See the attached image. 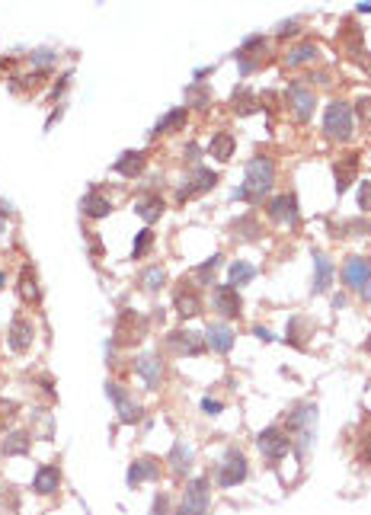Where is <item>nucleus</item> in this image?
Listing matches in <instances>:
<instances>
[{
    "instance_id": "obj_1",
    "label": "nucleus",
    "mask_w": 371,
    "mask_h": 515,
    "mask_svg": "<svg viewBox=\"0 0 371 515\" xmlns=\"http://www.w3.org/2000/svg\"><path fill=\"white\" fill-rule=\"evenodd\" d=\"M272 182H275V164L269 157H253L247 160V182L240 189H234V198L259 205L265 192L272 189Z\"/></svg>"
},
{
    "instance_id": "obj_2",
    "label": "nucleus",
    "mask_w": 371,
    "mask_h": 515,
    "mask_svg": "<svg viewBox=\"0 0 371 515\" xmlns=\"http://www.w3.org/2000/svg\"><path fill=\"white\" fill-rule=\"evenodd\" d=\"M314 426H317V407L314 403H295L285 419V432L291 435V448H298V455L311 451Z\"/></svg>"
},
{
    "instance_id": "obj_3",
    "label": "nucleus",
    "mask_w": 371,
    "mask_h": 515,
    "mask_svg": "<svg viewBox=\"0 0 371 515\" xmlns=\"http://www.w3.org/2000/svg\"><path fill=\"white\" fill-rule=\"evenodd\" d=\"M323 131L330 141H349L352 138V106L342 99H333L323 113Z\"/></svg>"
},
{
    "instance_id": "obj_4",
    "label": "nucleus",
    "mask_w": 371,
    "mask_h": 515,
    "mask_svg": "<svg viewBox=\"0 0 371 515\" xmlns=\"http://www.w3.org/2000/svg\"><path fill=\"white\" fill-rule=\"evenodd\" d=\"M342 282H346L362 301H371V259L368 256H349L346 263H342Z\"/></svg>"
},
{
    "instance_id": "obj_5",
    "label": "nucleus",
    "mask_w": 371,
    "mask_h": 515,
    "mask_svg": "<svg viewBox=\"0 0 371 515\" xmlns=\"http://www.w3.org/2000/svg\"><path fill=\"white\" fill-rule=\"evenodd\" d=\"M208 477H196L186 484V493H182V506L176 515H208Z\"/></svg>"
},
{
    "instance_id": "obj_6",
    "label": "nucleus",
    "mask_w": 371,
    "mask_h": 515,
    "mask_svg": "<svg viewBox=\"0 0 371 515\" xmlns=\"http://www.w3.org/2000/svg\"><path fill=\"white\" fill-rule=\"evenodd\" d=\"M247 458H243V451L240 448H228L224 451V458H221V464H218V484L221 486H237V484H243L247 480Z\"/></svg>"
},
{
    "instance_id": "obj_7",
    "label": "nucleus",
    "mask_w": 371,
    "mask_h": 515,
    "mask_svg": "<svg viewBox=\"0 0 371 515\" xmlns=\"http://www.w3.org/2000/svg\"><path fill=\"white\" fill-rule=\"evenodd\" d=\"M256 445L269 461H282L291 451V435L285 429H279V426H269V429H263L256 435Z\"/></svg>"
},
{
    "instance_id": "obj_8",
    "label": "nucleus",
    "mask_w": 371,
    "mask_h": 515,
    "mask_svg": "<svg viewBox=\"0 0 371 515\" xmlns=\"http://www.w3.org/2000/svg\"><path fill=\"white\" fill-rule=\"evenodd\" d=\"M144 333H147V320L141 314H135V311L119 314V324H115V342L119 346H135Z\"/></svg>"
},
{
    "instance_id": "obj_9",
    "label": "nucleus",
    "mask_w": 371,
    "mask_h": 515,
    "mask_svg": "<svg viewBox=\"0 0 371 515\" xmlns=\"http://www.w3.org/2000/svg\"><path fill=\"white\" fill-rule=\"evenodd\" d=\"M285 96H288V103H291V113L298 115V122H307L314 115V106H317L314 90H307L304 84H288Z\"/></svg>"
},
{
    "instance_id": "obj_10",
    "label": "nucleus",
    "mask_w": 371,
    "mask_h": 515,
    "mask_svg": "<svg viewBox=\"0 0 371 515\" xmlns=\"http://www.w3.org/2000/svg\"><path fill=\"white\" fill-rule=\"evenodd\" d=\"M214 182H218V173H214V170L198 167L196 173H192V180L180 189V196H176V198H180V202H189V198H196V196H202V192L214 189Z\"/></svg>"
},
{
    "instance_id": "obj_11",
    "label": "nucleus",
    "mask_w": 371,
    "mask_h": 515,
    "mask_svg": "<svg viewBox=\"0 0 371 515\" xmlns=\"http://www.w3.org/2000/svg\"><path fill=\"white\" fill-rule=\"evenodd\" d=\"M167 346L173 349V352H186V356H202L205 352V340L198 333H192V330H173V333L167 336Z\"/></svg>"
},
{
    "instance_id": "obj_12",
    "label": "nucleus",
    "mask_w": 371,
    "mask_h": 515,
    "mask_svg": "<svg viewBox=\"0 0 371 515\" xmlns=\"http://www.w3.org/2000/svg\"><path fill=\"white\" fill-rule=\"evenodd\" d=\"M214 311H221L224 317H240V311H243L240 291L234 285H218L214 288Z\"/></svg>"
},
{
    "instance_id": "obj_13",
    "label": "nucleus",
    "mask_w": 371,
    "mask_h": 515,
    "mask_svg": "<svg viewBox=\"0 0 371 515\" xmlns=\"http://www.w3.org/2000/svg\"><path fill=\"white\" fill-rule=\"evenodd\" d=\"M106 394L112 397V403H115V409H119V419H122V423H138V419H141V407H138V403L131 400V397L125 394L119 384H106Z\"/></svg>"
},
{
    "instance_id": "obj_14",
    "label": "nucleus",
    "mask_w": 371,
    "mask_h": 515,
    "mask_svg": "<svg viewBox=\"0 0 371 515\" xmlns=\"http://www.w3.org/2000/svg\"><path fill=\"white\" fill-rule=\"evenodd\" d=\"M330 285H333V263H330L326 253L314 250V285H311V291L314 295H323Z\"/></svg>"
},
{
    "instance_id": "obj_15",
    "label": "nucleus",
    "mask_w": 371,
    "mask_h": 515,
    "mask_svg": "<svg viewBox=\"0 0 371 515\" xmlns=\"http://www.w3.org/2000/svg\"><path fill=\"white\" fill-rule=\"evenodd\" d=\"M269 218L272 221H288V224H298V198L295 196H275L269 198Z\"/></svg>"
},
{
    "instance_id": "obj_16",
    "label": "nucleus",
    "mask_w": 371,
    "mask_h": 515,
    "mask_svg": "<svg viewBox=\"0 0 371 515\" xmlns=\"http://www.w3.org/2000/svg\"><path fill=\"white\" fill-rule=\"evenodd\" d=\"M160 470H163V464H160L157 458H138V461H131V467H129V484L138 486L141 480H157Z\"/></svg>"
},
{
    "instance_id": "obj_17",
    "label": "nucleus",
    "mask_w": 371,
    "mask_h": 515,
    "mask_svg": "<svg viewBox=\"0 0 371 515\" xmlns=\"http://www.w3.org/2000/svg\"><path fill=\"white\" fill-rule=\"evenodd\" d=\"M32 336H36V326H32V320L16 317L13 326H10V349H13V352H26V349L32 346Z\"/></svg>"
},
{
    "instance_id": "obj_18",
    "label": "nucleus",
    "mask_w": 371,
    "mask_h": 515,
    "mask_svg": "<svg viewBox=\"0 0 371 515\" xmlns=\"http://www.w3.org/2000/svg\"><path fill=\"white\" fill-rule=\"evenodd\" d=\"M205 346H212L214 352H231L234 346V330L228 324H208L205 330Z\"/></svg>"
},
{
    "instance_id": "obj_19",
    "label": "nucleus",
    "mask_w": 371,
    "mask_h": 515,
    "mask_svg": "<svg viewBox=\"0 0 371 515\" xmlns=\"http://www.w3.org/2000/svg\"><path fill=\"white\" fill-rule=\"evenodd\" d=\"M58 486H61V470L54 467V464H42V467L36 470L32 490L42 493V496H52V493H58Z\"/></svg>"
},
{
    "instance_id": "obj_20",
    "label": "nucleus",
    "mask_w": 371,
    "mask_h": 515,
    "mask_svg": "<svg viewBox=\"0 0 371 515\" xmlns=\"http://www.w3.org/2000/svg\"><path fill=\"white\" fill-rule=\"evenodd\" d=\"M138 378H144V384H147V391H157L160 378H163V365H160L157 356H141L135 365Z\"/></svg>"
},
{
    "instance_id": "obj_21",
    "label": "nucleus",
    "mask_w": 371,
    "mask_h": 515,
    "mask_svg": "<svg viewBox=\"0 0 371 515\" xmlns=\"http://www.w3.org/2000/svg\"><path fill=\"white\" fill-rule=\"evenodd\" d=\"M167 464H170V470H173V477H186L192 470V448L186 445V442H173Z\"/></svg>"
},
{
    "instance_id": "obj_22",
    "label": "nucleus",
    "mask_w": 371,
    "mask_h": 515,
    "mask_svg": "<svg viewBox=\"0 0 371 515\" xmlns=\"http://www.w3.org/2000/svg\"><path fill=\"white\" fill-rule=\"evenodd\" d=\"M20 298H23L26 304L42 301V288H38V275L32 266H23V269H20Z\"/></svg>"
},
{
    "instance_id": "obj_23",
    "label": "nucleus",
    "mask_w": 371,
    "mask_h": 515,
    "mask_svg": "<svg viewBox=\"0 0 371 515\" xmlns=\"http://www.w3.org/2000/svg\"><path fill=\"white\" fill-rule=\"evenodd\" d=\"M144 164H147V154L144 151H125L119 160H115V173H122V176H129V180H135L138 173L144 170Z\"/></svg>"
},
{
    "instance_id": "obj_24",
    "label": "nucleus",
    "mask_w": 371,
    "mask_h": 515,
    "mask_svg": "<svg viewBox=\"0 0 371 515\" xmlns=\"http://www.w3.org/2000/svg\"><path fill=\"white\" fill-rule=\"evenodd\" d=\"M80 212H84L87 218H109L112 202H109L106 196H99V192H87V196L80 198Z\"/></svg>"
},
{
    "instance_id": "obj_25",
    "label": "nucleus",
    "mask_w": 371,
    "mask_h": 515,
    "mask_svg": "<svg viewBox=\"0 0 371 515\" xmlns=\"http://www.w3.org/2000/svg\"><path fill=\"white\" fill-rule=\"evenodd\" d=\"M176 314H180V317H196V314H202V298L196 295V288H180V291H176Z\"/></svg>"
},
{
    "instance_id": "obj_26",
    "label": "nucleus",
    "mask_w": 371,
    "mask_h": 515,
    "mask_svg": "<svg viewBox=\"0 0 371 515\" xmlns=\"http://www.w3.org/2000/svg\"><path fill=\"white\" fill-rule=\"evenodd\" d=\"M32 448V432H7V439H3V455L7 458H16V455H29Z\"/></svg>"
},
{
    "instance_id": "obj_27",
    "label": "nucleus",
    "mask_w": 371,
    "mask_h": 515,
    "mask_svg": "<svg viewBox=\"0 0 371 515\" xmlns=\"http://www.w3.org/2000/svg\"><path fill=\"white\" fill-rule=\"evenodd\" d=\"M356 170H358V154H346L342 164H336V192H346L349 182L356 180Z\"/></svg>"
},
{
    "instance_id": "obj_28",
    "label": "nucleus",
    "mask_w": 371,
    "mask_h": 515,
    "mask_svg": "<svg viewBox=\"0 0 371 515\" xmlns=\"http://www.w3.org/2000/svg\"><path fill=\"white\" fill-rule=\"evenodd\" d=\"M163 208H167V205H163V198H160V196H144V198H138V202H135V215H141L147 224H154V221L163 215Z\"/></svg>"
},
{
    "instance_id": "obj_29",
    "label": "nucleus",
    "mask_w": 371,
    "mask_h": 515,
    "mask_svg": "<svg viewBox=\"0 0 371 515\" xmlns=\"http://www.w3.org/2000/svg\"><path fill=\"white\" fill-rule=\"evenodd\" d=\"M186 119H189V113H186V109H173V113H167L163 119L157 122V125H154L151 135L154 138H157V135H170V131L182 129V125H186Z\"/></svg>"
},
{
    "instance_id": "obj_30",
    "label": "nucleus",
    "mask_w": 371,
    "mask_h": 515,
    "mask_svg": "<svg viewBox=\"0 0 371 515\" xmlns=\"http://www.w3.org/2000/svg\"><path fill=\"white\" fill-rule=\"evenodd\" d=\"M208 154L214 160H231V154H234V135L231 131H218L212 138V144H208Z\"/></svg>"
},
{
    "instance_id": "obj_31",
    "label": "nucleus",
    "mask_w": 371,
    "mask_h": 515,
    "mask_svg": "<svg viewBox=\"0 0 371 515\" xmlns=\"http://www.w3.org/2000/svg\"><path fill=\"white\" fill-rule=\"evenodd\" d=\"M314 58H317V45H311V42H304V45L288 48L285 64H288V68H298V64H311Z\"/></svg>"
},
{
    "instance_id": "obj_32",
    "label": "nucleus",
    "mask_w": 371,
    "mask_h": 515,
    "mask_svg": "<svg viewBox=\"0 0 371 515\" xmlns=\"http://www.w3.org/2000/svg\"><path fill=\"white\" fill-rule=\"evenodd\" d=\"M231 231H234V237H240V240H256L263 231H259V221L253 218V215H243V218H237L234 224H231Z\"/></svg>"
},
{
    "instance_id": "obj_33",
    "label": "nucleus",
    "mask_w": 371,
    "mask_h": 515,
    "mask_svg": "<svg viewBox=\"0 0 371 515\" xmlns=\"http://www.w3.org/2000/svg\"><path fill=\"white\" fill-rule=\"evenodd\" d=\"M231 103H234V113H240V115H250V113H256V109H259V99L253 96L247 87H237L234 96H231Z\"/></svg>"
},
{
    "instance_id": "obj_34",
    "label": "nucleus",
    "mask_w": 371,
    "mask_h": 515,
    "mask_svg": "<svg viewBox=\"0 0 371 515\" xmlns=\"http://www.w3.org/2000/svg\"><path fill=\"white\" fill-rule=\"evenodd\" d=\"M163 282H167V273H163V266H151L147 273L141 275V285L147 288V291H160L163 288Z\"/></svg>"
},
{
    "instance_id": "obj_35",
    "label": "nucleus",
    "mask_w": 371,
    "mask_h": 515,
    "mask_svg": "<svg viewBox=\"0 0 371 515\" xmlns=\"http://www.w3.org/2000/svg\"><path fill=\"white\" fill-rule=\"evenodd\" d=\"M253 275H256V269H253L250 263H243V259H237V263L231 266V282H234V288L237 285H247Z\"/></svg>"
},
{
    "instance_id": "obj_36",
    "label": "nucleus",
    "mask_w": 371,
    "mask_h": 515,
    "mask_svg": "<svg viewBox=\"0 0 371 515\" xmlns=\"http://www.w3.org/2000/svg\"><path fill=\"white\" fill-rule=\"evenodd\" d=\"M221 259H224V256H221V253H214L212 259H205V263H202V266H198V269H196V279L202 282V285H208V282H212V275L218 273Z\"/></svg>"
},
{
    "instance_id": "obj_37",
    "label": "nucleus",
    "mask_w": 371,
    "mask_h": 515,
    "mask_svg": "<svg viewBox=\"0 0 371 515\" xmlns=\"http://www.w3.org/2000/svg\"><path fill=\"white\" fill-rule=\"evenodd\" d=\"M186 103H192V106H208V103H212V93L205 90L202 84H192L189 90H186Z\"/></svg>"
},
{
    "instance_id": "obj_38",
    "label": "nucleus",
    "mask_w": 371,
    "mask_h": 515,
    "mask_svg": "<svg viewBox=\"0 0 371 515\" xmlns=\"http://www.w3.org/2000/svg\"><path fill=\"white\" fill-rule=\"evenodd\" d=\"M151 243H154V231H151V228H144L141 234H138L135 247H131V259H141L144 253L151 250Z\"/></svg>"
},
{
    "instance_id": "obj_39",
    "label": "nucleus",
    "mask_w": 371,
    "mask_h": 515,
    "mask_svg": "<svg viewBox=\"0 0 371 515\" xmlns=\"http://www.w3.org/2000/svg\"><path fill=\"white\" fill-rule=\"evenodd\" d=\"M16 409H20V403H16V400H3V403H0V429H7V426L13 423Z\"/></svg>"
},
{
    "instance_id": "obj_40",
    "label": "nucleus",
    "mask_w": 371,
    "mask_h": 515,
    "mask_svg": "<svg viewBox=\"0 0 371 515\" xmlns=\"http://www.w3.org/2000/svg\"><path fill=\"white\" fill-rule=\"evenodd\" d=\"M342 231H352V234H365V237H368V231H371V221H362V218H356V221H346V224H342Z\"/></svg>"
},
{
    "instance_id": "obj_41",
    "label": "nucleus",
    "mask_w": 371,
    "mask_h": 515,
    "mask_svg": "<svg viewBox=\"0 0 371 515\" xmlns=\"http://www.w3.org/2000/svg\"><path fill=\"white\" fill-rule=\"evenodd\" d=\"M358 205H362V212H371V180L358 186Z\"/></svg>"
},
{
    "instance_id": "obj_42",
    "label": "nucleus",
    "mask_w": 371,
    "mask_h": 515,
    "mask_svg": "<svg viewBox=\"0 0 371 515\" xmlns=\"http://www.w3.org/2000/svg\"><path fill=\"white\" fill-rule=\"evenodd\" d=\"M52 61H54V52H48V48L32 52V64H38V68H45V64H52Z\"/></svg>"
},
{
    "instance_id": "obj_43",
    "label": "nucleus",
    "mask_w": 371,
    "mask_h": 515,
    "mask_svg": "<svg viewBox=\"0 0 371 515\" xmlns=\"http://www.w3.org/2000/svg\"><path fill=\"white\" fill-rule=\"evenodd\" d=\"M358 119H362L365 125H371V96L358 99Z\"/></svg>"
},
{
    "instance_id": "obj_44",
    "label": "nucleus",
    "mask_w": 371,
    "mask_h": 515,
    "mask_svg": "<svg viewBox=\"0 0 371 515\" xmlns=\"http://www.w3.org/2000/svg\"><path fill=\"white\" fill-rule=\"evenodd\" d=\"M167 509H170L167 493H160V496H154V509H151V515H167Z\"/></svg>"
},
{
    "instance_id": "obj_45",
    "label": "nucleus",
    "mask_w": 371,
    "mask_h": 515,
    "mask_svg": "<svg viewBox=\"0 0 371 515\" xmlns=\"http://www.w3.org/2000/svg\"><path fill=\"white\" fill-rule=\"evenodd\" d=\"M358 464L371 467V435H365V445H362V455H358Z\"/></svg>"
},
{
    "instance_id": "obj_46",
    "label": "nucleus",
    "mask_w": 371,
    "mask_h": 515,
    "mask_svg": "<svg viewBox=\"0 0 371 515\" xmlns=\"http://www.w3.org/2000/svg\"><path fill=\"white\" fill-rule=\"evenodd\" d=\"M186 164L198 170V144H189V147H186Z\"/></svg>"
},
{
    "instance_id": "obj_47",
    "label": "nucleus",
    "mask_w": 371,
    "mask_h": 515,
    "mask_svg": "<svg viewBox=\"0 0 371 515\" xmlns=\"http://www.w3.org/2000/svg\"><path fill=\"white\" fill-rule=\"evenodd\" d=\"M202 409L214 416V413H221V409H224V403H221V400H202Z\"/></svg>"
},
{
    "instance_id": "obj_48",
    "label": "nucleus",
    "mask_w": 371,
    "mask_h": 515,
    "mask_svg": "<svg viewBox=\"0 0 371 515\" xmlns=\"http://www.w3.org/2000/svg\"><path fill=\"white\" fill-rule=\"evenodd\" d=\"M253 336H259V340H263V342H269V340H272V333H269L265 326H253Z\"/></svg>"
},
{
    "instance_id": "obj_49",
    "label": "nucleus",
    "mask_w": 371,
    "mask_h": 515,
    "mask_svg": "<svg viewBox=\"0 0 371 515\" xmlns=\"http://www.w3.org/2000/svg\"><path fill=\"white\" fill-rule=\"evenodd\" d=\"M3 215H10V205L7 202H0V218H3Z\"/></svg>"
},
{
    "instance_id": "obj_50",
    "label": "nucleus",
    "mask_w": 371,
    "mask_h": 515,
    "mask_svg": "<svg viewBox=\"0 0 371 515\" xmlns=\"http://www.w3.org/2000/svg\"><path fill=\"white\" fill-rule=\"evenodd\" d=\"M358 10H362V13H371V0L368 3H358Z\"/></svg>"
},
{
    "instance_id": "obj_51",
    "label": "nucleus",
    "mask_w": 371,
    "mask_h": 515,
    "mask_svg": "<svg viewBox=\"0 0 371 515\" xmlns=\"http://www.w3.org/2000/svg\"><path fill=\"white\" fill-rule=\"evenodd\" d=\"M365 349H368V352H371V336H368V340H365Z\"/></svg>"
},
{
    "instance_id": "obj_52",
    "label": "nucleus",
    "mask_w": 371,
    "mask_h": 515,
    "mask_svg": "<svg viewBox=\"0 0 371 515\" xmlns=\"http://www.w3.org/2000/svg\"><path fill=\"white\" fill-rule=\"evenodd\" d=\"M0 234H3V218H0Z\"/></svg>"
},
{
    "instance_id": "obj_53",
    "label": "nucleus",
    "mask_w": 371,
    "mask_h": 515,
    "mask_svg": "<svg viewBox=\"0 0 371 515\" xmlns=\"http://www.w3.org/2000/svg\"><path fill=\"white\" fill-rule=\"evenodd\" d=\"M0 285H3V273H0Z\"/></svg>"
}]
</instances>
